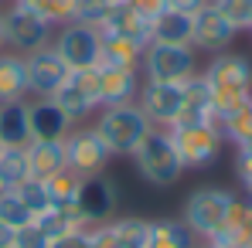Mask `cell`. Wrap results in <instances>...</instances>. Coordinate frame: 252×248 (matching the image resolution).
<instances>
[{
    "label": "cell",
    "instance_id": "cell-30",
    "mask_svg": "<svg viewBox=\"0 0 252 248\" xmlns=\"http://www.w3.org/2000/svg\"><path fill=\"white\" fill-rule=\"evenodd\" d=\"M0 221L17 231V228H28V224L34 221V214H31V207L21 201L17 191H3V194H0Z\"/></svg>",
    "mask_w": 252,
    "mask_h": 248
},
{
    "label": "cell",
    "instance_id": "cell-15",
    "mask_svg": "<svg viewBox=\"0 0 252 248\" xmlns=\"http://www.w3.org/2000/svg\"><path fill=\"white\" fill-rule=\"evenodd\" d=\"M95 79H99V102H102V109L106 106L136 102V92L143 85L140 65H109V61H99L95 65Z\"/></svg>",
    "mask_w": 252,
    "mask_h": 248
},
{
    "label": "cell",
    "instance_id": "cell-12",
    "mask_svg": "<svg viewBox=\"0 0 252 248\" xmlns=\"http://www.w3.org/2000/svg\"><path fill=\"white\" fill-rule=\"evenodd\" d=\"M136 106L150 119V126L170 129L184 106V82H147L143 79L140 92H136Z\"/></svg>",
    "mask_w": 252,
    "mask_h": 248
},
{
    "label": "cell",
    "instance_id": "cell-43",
    "mask_svg": "<svg viewBox=\"0 0 252 248\" xmlns=\"http://www.w3.org/2000/svg\"><path fill=\"white\" fill-rule=\"evenodd\" d=\"M7 3H10V0H0V7H7Z\"/></svg>",
    "mask_w": 252,
    "mask_h": 248
},
{
    "label": "cell",
    "instance_id": "cell-8",
    "mask_svg": "<svg viewBox=\"0 0 252 248\" xmlns=\"http://www.w3.org/2000/svg\"><path fill=\"white\" fill-rule=\"evenodd\" d=\"M3 28H7V48L17 55H31L38 48H48L55 38V24H48L41 14H34L31 7L10 0L3 7Z\"/></svg>",
    "mask_w": 252,
    "mask_h": 248
},
{
    "label": "cell",
    "instance_id": "cell-7",
    "mask_svg": "<svg viewBox=\"0 0 252 248\" xmlns=\"http://www.w3.org/2000/svg\"><path fill=\"white\" fill-rule=\"evenodd\" d=\"M62 143H65V164H68V170H75L79 177L106 173L109 164H113V153H109L106 139L95 133L92 123H75L72 133Z\"/></svg>",
    "mask_w": 252,
    "mask_h": 248
},
{
    "label": "cell",
    "instance_id": "cell-23",
    "mask_svg": "<svg viewBox=\"0 0 252 248\" xmlns=\"http://www.w3.org/2000/svg\"><path fill=\"white\" fill-rule=\"evenodd\" d=\"M191 14H181V10H164L150 21V41L160 44H191Z\"/></svg>",
    "mask_w": 252,
    "mask_h": 248
},
{
    "label": "cell",
    "instance_id": "cell-47",
    "mask_svg": "<svg viewBox=\"0 0 252 248\" xmlns=\"http://www.w3.org/2000/svg\"><path fill=\"white\" fill-rule=\"evenodd\" d=\"M249 106H252V99H249Z\"/></svg>",
    "mask_w": 252,
    "mask_h": 248
},
{
    "label": "cell",
    "instance_id": "cell-16",
    "mask_svg": "<svg viewBox=\"0 0 252 248\" xmlns=\"http://www.w3.org/2000/svg\"><path fill=\"white\" fill-rule=\"evenodd\" d=\"M28 126L31 139H65L75 123L51 99H28Z\"/></svg>",
    "mask_w": 252,
    "mask_h": 248
},
{
    "label": "cell",
    "instance_id": "cell-27",
    "mask_svg": "<svg viewBox=\"0 0 252 248\" xmlns=\"http://www.w3.org/2000/svg\"><path fill=\"white\" fill-rule=\"evenodd\" d=\"M113 238H116V248H143L147 242V218H113Z\"/></svg>",
    "mask_w": 252,
    "mask_h": 248
},
{
    "label": "cell",
    "instance_id": "cell-33",
    "mask_svg": "<svg viewBox=\"0 0 252 248\" xmlns=\"http://www.w3.org/2000/svg\"><path fill=\"white\" fill-rule=\"evenodd\" d=\"M17 194H21V201L31 207V214L38 218L41 211H48L51 207V197H48V187H44V180H34V177H28L21 187H14Z\"/></svg>",
    "mask_w": 252,
    "mask_h": 248
},
{
    "label": "cell",
    "instance_id": "cell-35",
    "mask_svg": "<svg viewBox=\"0 0 252 248\" xmlns=\"http://www.w3.org/2000/svg\"><path fill=\"white\" fill-rule=\"evenodd\" d=\"M235 177H239L246 197L252 201V153H235Z\"/></svg>",
    "mask_w": 252,
    "mask_h": 248
},
{
    "label": "cell",
    "instance_id": "cell-10",
    "mask_svg": "<svg viewBox=\"0 0 252 248\" xmlns=\"http://www.w3.org/2000/svg\"><path fill=\"white\" fill-rule=\"evenodd\" d=\"M51 102L72 119V123H89L102 102H99V79H95V68H85V72H68V79L58 85V92L51 95Z\"/></svg>",
    "mask_w": 252,
    "mask_h": 248
},
{
    "label": "cell",
    "instance_id": "cell-24",
    "mask_svg": "<svg viewBox=\"0 0 252 248\" xmlns=\"http://www.w3.org/2000/svg\"><path fill=\"white\" fill-rule=\"evenodd\" d=\"M34 224L41 228L51 242L62 238V235H68V231H82L85 228V221L79 218L75 204H51L48 211H41V214L34 218Z\"/></svg>",
    "mask_w": 252,
    "mask_h": 248
},
{
    "label": "cell",
    "instance_id": "cell-2",
    "mask_svg": "<svg viewBox=\"0 0 252 248\" xmlns=\"http://www.w3.org/2000/svg\"><path fill=\"white\" fill-rule=\"evenodd\" d=\"M126 160H129L133 173L147 187H157V191H167V187H174L184 177V166L177 160V150L170 143V133L167 129H157V126L140 139V146Z\"/></svg>",
    "mask_w": 252,
    "mask_h": 248
},
{
    "label": "cell",
    "instance_id": "cell-26",
    "mask_svg": "<svg viewBox=\"0 0 252 248\" xmlns=\"http://www.w3.org/2000/svg\"><path fill=\"white\" fill-rule=\"evenodd\" d=\"M218 129H221V136H225V143H232L235 150L239 146H246L252 143V106H239L235 112H228L225 119H218Z\"/></svg>",
    "mask_w": 252,
    "mask_h": 248
},
{
    "label": "cell",
    "instance_id": "cell-20",
    "mask_svg": "<svg viewBox=\"0 0 252 248\" xmlns=\"http://www.w3.org/2000/svg\"><path fill=\"white\" fill-rule=\"evenodd\" d=\"M28 164L34 180H48L58 170H65V143L62 139H31L28 143Z\"/></svg>",
    "mask_w": 252,
    "mask_h": 248
},
{
    "label": "cell",
    "instance_id": "cell-14",
    "mask_svg": "<svg viewBox=\"0 0 252 248\" xmlns=\"http://www.w3.org/2000/svg\"><path fill=\"white\" fill-rule=\"evenodd\" d=\"M194 28H191V48L198 51V55H218V51H228L235 38H239V31L221 17V10L208 3V7H201L194 17Z\"/></svg>",
    "mask_w": 252,
    "mask_h": 248
},
{
    "label": "cell",
    "instance_id": "cell-3",
    "mask_svg": "<svg viewBox=\"0 0 252 248\" xmlns=\"http://www.w3.org/2000/svg\"><path fill=\"white\" fill-rule=\"evenodd\" d=\"M89 123L95 126V133L106 139L113 160H126V157L140 146V139L154 129L150 119L140 112L136 102H126V106H106V109H99Z\"/></svg>",
    "mask_w": 252,
    "mask_h": 248
},
{
    "label": "cell",
    "instance_id": "cell-5",
    "mask_svg": "<svg viewBox=\"0 0 252 248\" xmlns=\"http://www.w3.org/2000/svg\"><path fill=\"white\" fill-rule=\"evenodd\" d=\"M198 51L191 44H160L150 41L140 55V75L147 82H188L198 75Z\"/></svg>",
    "mask_w": 252,
    "mask_h": 248
},
{
    "label": "cell",
    "instance_id": "cell-42",
    "mask_svg": "<svg viewBox=\"0 0 252 248\" xmlns=\"http://www.w3.org/2000/svg\"><path fill=\"white\" fill-rule=\"evenodd\" d=\"M3 191H7V187H3V180H0V194H3Z\"/></svg>",
    "mask_w": 252,
    "mask_h": 248
},
{
    "label": "cell",
    "instance_id": "cell-4",
    "mask_svg": "<svg viewBox=\"0 0 252 248\" xmlns=\"http://www.w3.org/2000/svg\"><path fill=\"white\" fill-rule=\"evenodd\" d=\"M167 133L184 170H205L225 150V136H221L218 123H177Z\"/></svg>",
    "mask_w": 252,
    "mask_h": 248
},
{
    "label": "cell",
    "instance_id": "cell-46",
    "mask_svg": "<svg viewBox=\"0 0 252 248\" xmlns=\"http://www.w3.org/2000/svg\"><path fill=\"white\" fill-rule=\"evenodd\" d=\"M0 153H3V143H0Z\"/></svg>",
    "mask_w": 252,
    "mask_h": 248
},
{
    "label": "cell",
    "instance_id": "cell-18",
    "mask_svg": "<svg viewBox=\"0 0 252 248\" xmlns=\"http://www.w3.org/2000/svg\"><path fill=\"white\" fill-rule=\"evenodd\" d=\"M201 238L181 221V218H160L147 224V242L143 248H198Z\"/></svg>",
    "mask_w": 252,
    "mask_h": 248
},
{
    "label": "cell",
    "instance_id": "cell-1",
    "mask_svg": "<svg viewBox=\"0 0 252 248\" xmlns=\"http://www.w3.org/2000/svg\"><path fill=\"white\" fill-rule=\"evenodd\" d=\"M205 82L211 88V102H215V123L225 119L228 112H235L239 106H246L252 99V61L239 51H218L211 55L208 65L201 68Z\"/></svg>",
    "mask_w": 252,
    "mask_h": 248
},
{
    "label": "cell",
    "instance_id": "cell-41",
    "mask_svg": "<svg viewBox=\"0 0 252 248\" xmlns=\"http://www.w3.org/2000/svg\"><path fill=\"white\" fill-rule=\"evenodd\" d=\"M198 248H215V245H208V242H201V245H198Z\"/></svg>",
    "mask_w": 252,
    "mask_h": 248
},
{
    "label": "cell",
    "instance_id": "cell-29",
    "mask_svg": "<svg viewBox=\"0 0 252 248\" xmlns=\"http://www.w3.org/2000/svg\"><path fill=\"white\" fill-rule=\"evenodd\" d=\"M79 184H82V177H79L75 170H68V166H65V170H58L55 177H48V180H44L51 204H75Z\"/></svg>",
    "mask_w": 252,
    "mask_h": 248
},
{
    "label": "cell",
    "instance_id": "cell-32",
    "mask_svg": "<svg viewBox=\"0 0 252 248\" xmlns=\"http://www.w3.org/2000/svg\"><path fill=\"white\" fill-rule=\"evenodd\" d=\"M218 10H221V17L242 34V31H249V17H252V0H211Z\"/></svg>",
    "mask_w": 252,
    "mask_h": 248
},
{
    "label": "cell",
    "instance_id": "cell-40",
    "mask_svg": "<svg viewBox=\"0 0 252 248\" xmlns=\"http://www.w3.org/2000/svg\"><path fill=\"white\" fill-rule=\"evenodd\" d=\"M7 48V28H3V7H0V51Z\"/></svg>",
    "mask_w": 252,
    "mask_h": 248
},
{
    "label": "cell",
    "instance_id": "cell-36",
    "mask_svg": "<svg viewBox=\"0 0 252 248\" xmlns=\"http://www.w3.org/2000/svg\"><path fill=\"white\" fill-rule=\"evenodd\" d=\"M126 3H129L143 21H154L157 14H164V10H167V0H126Z\"/></svg>",
    "mask_w": 252,
    "mask_h": 248
},
{
    "label": "cell",
    "instance_id": "cell-22",
    "mask_svg": "<svg viewBox=\"0 0 252 248\" xmlns=\"http://www.w3.org/2000/svg\"><path fill=\"white\" fill-rule=\"evenodd\" d=\"M0 143L3 146H28L31 143L28 99L24 102H3L0 106Z\"/></svg>",
    "mask_w": 252,
    "mask_h": 248
},
{
    "label": "cell",
    "instance_id": "cell-21",
    "mask_svg": "<svg viewBox=\"0 0 252 248\" xmlns=\"http://www.w3.org/2000/svg\"><path fill=\"white\" fill-rule=\"evenodd\" d=\"M99 34H123V38H133V41H140L147 48L150 44V21H143L129 3H116L109 21L99 28Z\"/></svg>",
    "mask_w": 252,
    "mask_h": 248
},
{
    "label": "cell",
    "instance_id": "cell-25",
    "mask_svg": "<svg viewBox=\"0 0 252 248\" xmlns=\"http://www.w3.org/2000/svg\"><path fill=\"white\" fill-rule=\"evenodd\" d=\"M31 177V164H28V146H3L0 153V180L7 191L21 187Z\"/></svg>",
    "mask_w": 252,
    "mask_h": 248
},
{
    "label": "cell",
    "instance_id": "cell-6",
    "mask_svg": "<svg viewBox=\"0 0 252 248\" xmlns=\"http://www.w3.org/2000/svg\"><path fill=\"white\" fill-rule=\"evenodd\" d=\"M235 191H228V187H198V191H191L188 194V201H184V211H181V221L201 238V242H208L211 235L225 224V218H228V211L235 204Z\"/></svg>",
    "mask_w": 252,
    "mask_h": 248
},
{
    "label": "cell",
    "instance_id": "cell-45",
    "mask_svg": "<svg viewBox=\"0 0 252 248\" xmlns=\"http://www.w3.org/2000/svg\"><path fill=\"white\" fill-rule=\"evenodd\" d=\"M113 3H126V0H113Z\"/></svg>",
    "mask_w": 252,
    "mask_h": 248
},
{
    "label": "cell",
    "instance_id": "cell-13",
    "mask_svg": "<svg viewBox=\"0 0 252 248\" xmlns=\"http://www.w3.org/2000/svg\"><path fill=\"white\" fill-rule=\"evenodd\" d=\"M24 65H28V99H51L72 72L51 44L24 55Z\"/></svg>",
    "mask_w": 252,
    "mask_h": 248
},
{
    "label": "cell",
    "instance_id": "cell-28",
    "mask_svg": "<svg viewBox=\"0 0 252 248\" xmlns=\"http://www.w3.org/2000/svg\"><path fill=\"white\" fill-rule=\"evenodd\" d=\"M17 3L31 7L34 14H41L44 21L55 24V28L68 24V21L75 17V7H79V0H17Z\"/></svg>",
    "mask_w": 252,
    "mask_h": 248
},
{
    "label": "cell",
    "instance_id": "cell-31",
    "mask_svg": "<svg viewBox=\"0 0 252 248\" xmlns=\"http://www.w3.org/2000/svg\"><path fill=\"white\" fill-rule=\"evenodd\" d=\"M113 0H79V7H75V17L72 21H79L85 28H102L106 21H109V14H113Z\"/></svg>",
    "mask_w": 252,
    "mask_h": 248
},
{
    "label": "cell",
    "instance_id": "cell-17",
    "mask_svg": "<svg viewBox=\"0 0 252 248\" xmlns=\"http://www.w3.org/2000/svg\"><path fill=\"white\" fill-rule=\"evenodd\" d=\"M177 123H215V102H211V88L201 68H198V75H191L184 82V106H181Z\"/></svg>",
    "mask_w": 252,
    "mask_h": 248
},
{
    "label": "cell",
    "instance_id": "cell-44",
    "mask_svg": "<svg viewBox=\"0 0 252 248\" xmlns=\"http://www.w3.org/2000/svg\"><path fill=\"white\" fill-rule=\"evenodd\" d=\"M249 34H252V17H249Z\"/></svg>",
    "mask_w": 252,
    "mask_h": 248
},
{
    "label": "cell",
    "instance_id": "cell-34",
    "mask_svg": "<svg viewBox=\"0 0 252 248\" xmlns=\"http://www.w3.org/2000/svg\"><path fill=\"white\" fill-rule=\"evenodd\" d=\"M14 248H51V238L31 221L28 228H17L14 231Z\"/></svg>",
    "mask_w": 252,
    "mask_h": 248
},
{
    "label": "cell",
    "instance_id": "cell-38",
    "mask_svg": "<svg viewBox=\"0 0 252 248\" xmlns=\"http://www.w3.org/2000/svg\"><path fill=\"white\" fill-rule=\"evenodd\" d=\"M51 248H85V228H82V231H68V235L55 238Z\"/></svg>",
    "mask_w": 252,
    "mask_h": 248
},
{
    "label": "cell",
    "instance_id": "cell-39",
    "mask_svg": "<svg viewBox=\"0 0 252 248\" xmlns=\"http://www.w3.org/2000/svg\"><path fill=\"white\" fill-rule=\"evenodd\" d=\"M0 248H14V228L0 221Z\"/></svg>",
    "mask_w": 252,
    "mask_h": 248
},
{
    "label": "cell",
    "instance_id": "cell-11",
    "mask_svg": "<svg viewBox=\"0 0 252 248\" xmlns=\"http://www.w3.org/2000/svg\"><path fill=\"white\" fill-rule=\"evenodd\" d=\"M120 204V184L109 173H95V177H82L79 194H75V211L85 224H102L116 214Z\"/></svg>",
    "mask_w": 252,
    "mask_h": 248
},
{
    "label": "cell",
    "instance_id": "cell-37",
    "mask_svg": "<svg viewBox=\"0 0 252 248\" xmlns=\"http://www.w3.org/2000/svg\"><path fill=\"white\" fill-rule=\"evenodd\" d=\"M211 0H167V10H181V14H198L201 7H208Z\"/></svg>",
    "mask_w": 252,
    "mask_h": 248
},
{
    "label": "cell",
    "instance_id": "cell-9",
    "mask_svg": "<svg viewBox=\"0 0 252 248\" xmlns=\"http://www.w3.org/2000/svg\"><path fill=\"white\" fill-rule=\"evenodd\" d=\"M51 48L58 51V58L72 72H85V68H95L99 58H102V34L95 28L79 24V21H68V24L55 28Z\"/></svg>",
    "mask_w": 252,
    "mask_h": 248
},
{
    "label": "cell",
    "instance_id": "cell-19",
    "mask_svg": "<svg viewBox=\"0 0 252 248\" xmlns=\"http://www.w3.org/2000/svg\"><path fill=\"white\" fill-rule=\"evenodd\" d=\"M28 99V65L24 55L3 48L0 51V106L3 102H24Z\"/></svg>",
    "mask_w": 252,
    "mask_h": 248
}]
</instances>
